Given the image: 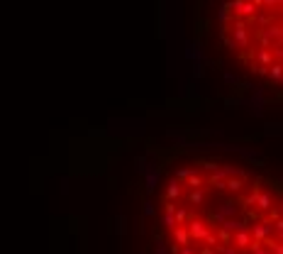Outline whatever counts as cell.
Segmentation results:
<instances>
[{"instance_id":"3957f363","label":"cell","mask_w":283,"mask_h":254,"mask_svg":"<svg viewBox=\"0 0 283 254\" xmlns=\"http://www.w3.org/2000/svg\"><path fill=\"white\" fill-rule=\"evenodd\" d=\"M266 76H269V79H271L274 84L279 85V84H281V79H283V66H281V64H279V61H274V64L269 66V71H266Z\"/></svg>"},{"instance_id":"7a4b0ae2","label":"cell","mask_w":283,"mask_h":254,"mask_svg":"<svg viewBox=\"0 0 283 254\" xmlns=\"http://www.w3.org/2000/svg\"><path fill=\"white\" fill-rule=\"evenodd\" d=\"M254 64H259V66H264V69H269V66L274 64V54H271V49H256Z\"/></svg>"},{"instance_id":"5b68a950","label":"cell","mask_w":283,"mask_h":254,"mask_svg":"<svg viewBox=\"0 0 283 254\" xmlns=\"http://www.w3.org/2000/svg\"><path fill=\"white\" fill-rule=\"evenodd\" d=\"M261 10L276 12V10H281V0H261Z\"/></svg>"},{"instance_id":"6da1fadb","label":"cell","mask_w":283,"mask_h":254,"mask_svg":"<svg viewBox=\"0 0 283 254\" xmlns=\"http://www.w3.org/2000/svg\"><path fill=\"white\" fill-rule=\"evenodd\" d=\"M254 39L259 42V49H274V47H279V44L283 42L281 25H279V22H274V25H269V27L256 29Z\"/></svg>"},{"instance_id":"277c9868","label":"cell","mask_w":283,"mask_h":254,"mask_svg":"<svg viewBox=\"0 0 283 254\" xmlns=\"http://www.w3.org/2000/svg\"><path fill=\"white\" fill-rule=\"evenodd\" d=\"M232 20H234V12H232L229 0H227V2H222V7H220V22H222V25H229Z\"/></svg>"},{"instance_id":"8992f818","label":"cell","mask_w":283,"mask_h":254,"mask_svg":"<svg viewBox=\"0 0 283 254\" xmlns=\"http://www.w3.org/2000/svg\"><path fill=\"white\" fill-rule=\"evenodd\" d=\"M225 81L227 84H232V81H237V76H234V74H225Z\"/></svg>"}]
</instances>
